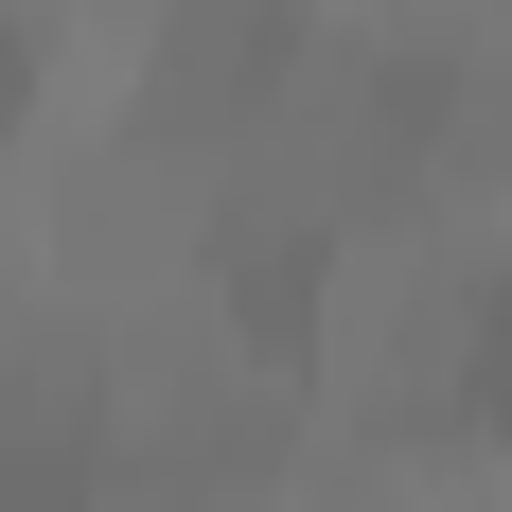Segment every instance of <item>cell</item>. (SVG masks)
Masks as SVG:
<instances>
[{
    "instance_id": "1",
    "label": "cell",
    "mask_w": 512,
    "mask_h": 512,
    "mask_svg": "<svg viewBox=\"0 0 512 512\" xmlns=\"http://www.w3.org/2000/svg\"><path fill=\"white\" fill-rule=\"evenodd\" d=\"M283 89H301V0H177V36L142 71V124L212 142V124H283Z\"/></svg>"
},
{
    "instance_id": "2",
    "label": "cell",
    "mask_w": 512,
    "mask_h": 512,
    "mask_svg": "<svg viewBox=\"0 0 512 512\" xmlns=\"http://www.w3.org/2000/svg\"><path fill=\"white\" fill-rule=\"evenodd\" d=\"M442 407H460V442H495V460H512V265L460 301V336H442Z\"/></svg>"
},
{
    "instance_id": "3",
    "label": "cell",
    "mask_w": 512,
    "mask_h": 512,
    "mask_svg": "<svg viewBox=\"0 0 512 512\" xmlns=\"http://www.w3.org/2000/svg\"><path fill=\"white\" fill-rule=\"evenodd\" d=\"M18 124H36V36L0 18V159H18Z\"/></svg>"
}]
</instances>
